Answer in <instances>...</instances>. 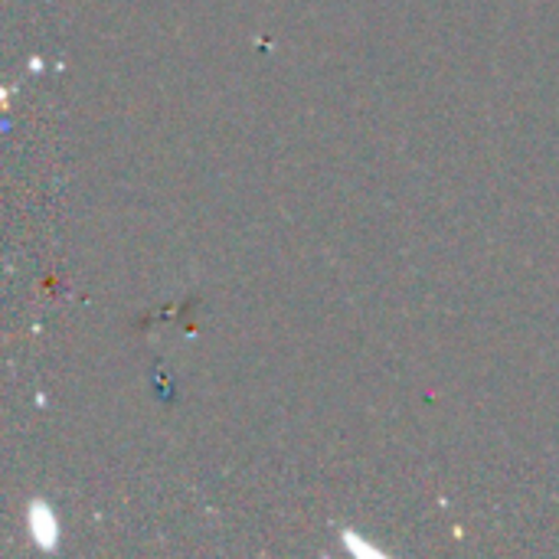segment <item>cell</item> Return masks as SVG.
I'll list each match as a JSON object with an SVG mask.
<instances>
[{"mask_svg": "<svg viewBox=\"0 0 559 559\" xmlns=\"http://www.w3.org/2000/svg\"><path fill=\"white\" fill-rule=\"evenodd\" d=\"M26 524H29V534H33V540L43 547V550H56V544H59V524H56V514H52V508H46V504H29L26 508Z\"/></svg>", "mask_w": 559, "mask_h": 559, "instance_id": "obj_1", "label": "cell"}, {"mask_svg": "<svg viewBox=\"0 0 559 559\" xmlns=\"http://www.w3.org/2000/svg\"><path fill=\"white\" fill-rule=\"evenodd\" d=\"M344 540H347V547H350V550H354L357 557H377V550H373L370 544H364V540H357L354 534H347Z\"/></svg>", "mask_w": 559, "mask_h": 559, "instance_id": "obj_2", "label": "cell"}]
</instances>
